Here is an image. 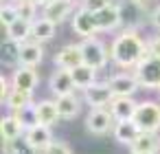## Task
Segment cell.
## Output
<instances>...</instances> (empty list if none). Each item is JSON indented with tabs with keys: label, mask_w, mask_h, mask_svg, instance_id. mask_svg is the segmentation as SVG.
Listing matches in <instances>:
<instances>
[{
	"label": "cell",
	"mask_w": 160,
	"mask_h": 154,
	"mask_svg": "<svg viewBox=\"0 0 160 154\" xmlns=\"http://www.w3.org/2000/svg\"><path fill=\"white\" fill-rule=\"evenodd\" d=\"M112 60L118 66H138L149 53L145 42L134 33V31H125L123 35H118L112 42V51H110Z\"/></svg>",
	"instance_id": "obj_1"
},
{
	"label": "cell",
	"mask_w": 160,
	"mask_h": 154,
	"mask_svg": "<svg viewBox=\"0 0 160 154\" xmlns=\"http://www.w3.org/2000/svg\"><path fill=\"white\" fill-rule=\"evenodd\" d=\"M134 123L138 125L140 132H158L160 130V106L153 101H142L138 104L134 112Z\"/></svg>",
	"instance_id": "obj_2"
},
{
	"label": "cell",
	"mask_w": 160,
	"mask_h": 154,
	"mask_svg": "<svg viewBox=\"0 0 160 154\" xmlns=\"http://www.w3.org/2000/svg\"><path fill=\"white\" fill-rule=\"evenodd\" d=\"M136 79H138L140 86L160 88V57L147 55V57L136 66Z\"/></svg>",
	"instance_id": "obj_3"
},
{
	"label": "cell",
	"mask_w": 160,
	"mask_h": 154,
	"mask_svg": "<svg viewBox=\"0 0 160 154\" xmlns=\"http://www.w3.org/2000/svg\"><path fill=\"white\" fill-rule=\"evenodd\" d=\"M81 57H83V64L92 66V68H103L105 62H108V51L103 46L101 40H94V38H86L81 44Z\"/></svg>",
	"instance_id": "obj_4"
},
{
	"label": "cell",
	"mask_w": 160,
	"mask_h": 154,
	"mask_svg": "<svg viewBox=\"0 0 160 154\" xmlns=\"http://www.w3.org/2000/svg\"><path fill=\"white\" fill-rule=\"evenodd\" d=\"M72 29H75V33H77V35H81V38H90L92 33H97L99 29H97L94 11H90V9H86V7H81V9L75 13V18H72Z\"/></svg>",
	"instance_id": "obj_5"
},
{
	"label": "cell",
	"mask_w": 160,
	"mask_h": 154,
	"mask_svg": "<svg viewBox=\"0 0 160 154\" xmlns=\"http://www.w3.org/2000/svg\"><path fill=\"white\" fill-rule=\"evenodd\" d=\"M112 112H108V110H103V108H92V112L88 114V119H86V128L92 132V134H105V132H110V128H112Z\"/></svg>",
	"instance_id": "obj_6"
},
{
	"label": "cell",
	"mask_w": 160,
	"mask_h": 154,
	"mask_svg": "<svg viewBox=\"0 0 160 154\" xmlns=\"http://www.w3.org/2000/svg\"><path fill=\"white\" fill-rule=\"evenodd\" d=\"M114 93L110 88V84H92L90 88H86V101L92 108H103L108 104H112Z\"/></svg>",
	"instance_id": "obj_7"
},
{
	"label": "cell",
	"mask_w": 160,
	"mask_h": 154,
	"mask_svg": "<svg viewBox=\"0 0 160 154\" xmlns=\"http://www.w3.org/2000/svg\"><path fill=\"white\" fill-rule=\"evenodd\" d=\"M44 57V49L40 42H22L18 46V60L22 66H38Z\"/></svg>",
	"instance_id": "obj_8"
},
{
	"label": "cell",
	"mask_w": 160,
	"mask_h": 154,
	"mask_svg": "<svg viewBox=\"0 0 160 154\" xmlns=\"http://www.w3.org/2000/svg\"><path fill=\"white\" fill-rule=\"evenodd\" d=\"M108 84H110V88H112L114 97H132V95L136 93V88L140 86L136 77H132V75H125V73H121V75H114V77H112Z\"/></svg>",
	"instance_id": "obj_9"
},
{
	"label": "cell",
	"mask_w": 160,
	"mask_h": 154,
	"mask_svg": "<svg viewBox=\"0 0 160 154\" xmlns=\"http://www.w3.org/2000/svg\"><path fill=\"white\" fill-rule=\"evenodd\" d=\"M94 18H97V29L99 31H112L121 22V9L116 5H108V7L94 11Z\"/></svg>",
	"instance_id": "obj_10"
},
{
	"label": "cell",
	"mask_w": 160,
	"mask_h": 154,
	"mask_svg": "<svg viewBox=\"0 0 160 154\" xmlns=\"http://www.w3.org/2000/svg\"><path fill=\"white\" fill-rule=\"evenodd\" d=\"M55 64H57L59 68H66V71H72V68L81 66V64H83L81 49H79V46H72V44L64 46V49L55 55Z\"/></svg>",
	"instance_id": "obj_11"
},
{
	"label": "cell",
	"mask_w": 160,
	"mask_h": 154,
	"mask_svg": "<svg viewBox=\"0 0 160 154\" xmlns=\"http://www.w3.org/2000/svg\"><path fill=\"white\" fill-rule=\"evenodd\" d=\"M138 104H134L132 97H114L110 104V112L116 121H125V119H134Z\"/></svg>",
	"instance_id": "obj_12"
},
{
	"label": "cell",
	"mask_w": 160,
	"mask_h": 154,
	"mask_svg": "<svg viewBox=\"0 0 160 154\" xmlns=\"http://www.w3.org/2000/svg\"><path fill=\"white\" fill-rule=\"evenodd\" d=\"M75 88V82H72V73L66 71V68H59L51 75V90L62 97V95H70Z\"/></svg>",
	"instance_id": "obj_13"
},
{
	"label": "cell",
	"mask_w": 160,
	"mask_h": 154,
	"mask_svg": "<svg viewBox=\"0 0 160 154\" xmlns=\"http://www.w3.org/2000/svg\"><path fill=\"white\" fill-rule=\"evenodd\" d=\"M51 130L48 125H42V123H35L29 128L27 132V143L33 147V150H46V145L51 143Z\"/></svg>",
	"instance_id": "obj_14"
},
{
	"label": "cell",
	"mask_w": 160,
	"mask_h": 154,
	"mask_svg": "<svg viewBox=\"0 0 160 154\" xmlns=\"http://www.w3.org/2000/svg\"><path fill=\"white\" fill-rule=\"evenodd\" d=\"M129 147L132 154H156V150H160V141L153 136V132H140Z\"/></svg>",
	"instance_id": "obj_15"
},
{
	"label": "cell",
	"mask_w": 160,
	"mask_h": 154,
	"mask_svg": "<svg viewBox=\"0 0 160 154\" xmlns=\"http://www.w3.org/2000/svg\"><path fill=\"white\" fill-rule=\"evenodd\" d=\"M55 27H57V22H53L51 18L44 16V18L31 22V38L42 44V42H46V40H51L55 35Z\"/></svg>",
	"instance_id": "obj_16"
},
{
	"label": "cell",
	"mask_w": 160,
	"mask_h": 154,
	"mask_svg": "<svg viewBox=\"0 0 160 154\" xmlns=\"http://www.w3.org/2000/svg\"><path fill=\"white\" fill-rule=\"evenodd\" d=\"M35 86H38V73L33 71V66H22V68L16 71V75H13V88L33 93Z\"/></svg>",
	"instance_id": "obj_17"
},
{
	"label": "cell",
	"mask_w": 160,
	"mask_h": 154,
	"mask_svg": "<svg viewBox=\"0 0 160 154\" xmlns=\"http://www.w3.org/2000/svg\"><path fill=\"white\" fill-rule=\"evenodd\" d=\"M70 11H72V0H51L44 7V16L51 18L53 22H64Z\"/></svg>",
	"instance_id": "obj_18"
},
{
	"label": "cell",
	"mask_w": 160,
	"mask_h": 154,
	"mask_svg": "<svg viewBox=\"0 0 160 154\" xmlns=\"http://www.w3.org/2000/svg\"><path fill=\"white\" fill-rule=\"evenodd\" d=\"M35 114H38V123L42 125H53L57 119H59V108H57V101H40L35 106Z\"/></svg>",
	"instance_id": "obj_19"
},
{
	"label": "cell",
	"mask_w": 160,
	"mask_h": 154,
	"mask_svg": "<svg viewBox=\"0 0 160 154\" xmlns=\"http://www.w3.org/2000/svg\"><path fill=\"white\" fill-rule=\"evenodd\" d=\"M138 134H140V130H138V125L134 123V119L118 121L116 128H114V136H116V141H121V143H125V145H132L134 139H136Z\"/></svg>",
	"instance_id": "obj_20"
},
{
	"label": "cell",
	"mask_w": 160,
	"mask_h": 154,
	"mask_svg": "<svg viewBox=\"0 0 160 154\" xmlns=\"http://www.w3.org/2000/svg\"><path fill=\"white\" fill-rule=\"evenodd\" d=\"M94 71H97V68H92V66H88V64H81V66L72 68L70 73H72L75 86L86 90V88H90L92 84H97V82H94Z\"/></svg>",
	"instance_id": "obj_21"
},
{
	"label": "cell",
	"mask_w": 160,
	"mask_h": 154,
	"mask_svg": "<svg viewBox=\"0 0 160 154\" xmlns=\"http://www.w3.org/2000/svg\"><path fill=\"white\" fill-rule=\"evenodd\" d=\"M57 108H59V117L62 119H75L79 114V101H77V97L72 93L57 97Z\"/></svg>",
	"instance_id": "obj_22"
},
{
	"label": "cell",
	"mask_w": 160,
	"mask_h": 154,
	"mask_svg": "<svg viewBox=\"0 0 160 154\" xmlns=\"http://www.w3.org/2000/svg\"><path fill=\"white\" fill-rule=\"evenodd\" d=\"M7 35H9V40H13V42H27V38L31 35V22L29 20H24V18H18L13 24H9L7 27Z\"/></svg>",
	"instance_id": "obj_23"
},
{
	"label": "cell",
	"mask_w": 160,
	"mask_h": 154,
	"mask_svg": "<svg viewBox=\"0 0 160 154\" xmlns=\"http://www.w3.org/2000/svg\"><path fill=\"white\" fill-rule=\"evenodd\" d=\"M22 132V121L18 117H2L0 121V134L5 141H16Z\"/></svg>",
	"instance_id": "obj_24"
},
{
	"label": "cell",
	"mask_w": 160,
	"mask_h": 154,
	"mask_svg": "<svg viewBox=\"0 0 160 154\" xmlns=\"http://www.w3.org/2000/svg\"><path fill=\"white\" fill-rule=\"evenodd\" d=\"M29 101H31V93H29V90H18V88H13V93H11V97H9L7 104H9V108H13V110L18 112V110L27 108Z\"/></svg>",
	"instance_id": "obj_25"
},
{
	"label": "cell",
	"mask_w": 160,
	"mask_h": 154,
	"mask_svg": "<svg viewBox=\"0 0 160 154\" xmlns=\"http://www.w3.org/2000/svg\"><path fill=\"white\" fill-rule=\"evenodd\" d=\"M35 3L33 0H18L16 3V9H18V13H20V18H24V20H33V16H35Z\"/></svg>",
	"instance_id": "obj_26"
},
{
	"label": "cell",
	"mask_w": 160,
	"mask_h": 154,
	"mask_svg": "<svg viewBox=\"0 0 160 154\" xmlns=\"http://www.w3.org/2000/svg\"><path fill=\"white\" fill-rule=\"evenodd\" d=\"M18 18H20V13H18L16 7H7V5H5L2 11H0V20H2V27H5V29H7L9 24H13Z\"/></svg>",
	"instance_id": "obj_27"
},
{
	"label": "cell",
	"mask_w": 160,
	"mask_h": 154,
	"mask_svg": "<svg viewBox=\"0 0 160 154\" xmlns=\"http://www.w3.org/2000/svg\"><path fill=\"white\" fill-rule=\"evenodd\" d=\"M44 154H70V147L62 141H51L44 150Z\"/></svg>",
	"instance_id": "obj_28"
},
{
	"label": "cell",
	"mask_w": 160,
	"mask_h": 154,
	"mask_svg": "<svg viewBox=\"0 0 160 154\" xmlns=\"http://www.w3.org/2000/svg\"><path fill=\"white\" fill-rule=\"evenodd\" d=\"M108 5H112L110 0H83V7L90 9V11H99V9L108 7Z\"/></svg>",
	"instance_id": "obj_29"
},
{
	"label": "cell",
	"mask_w": 160,
	"mask_h": 154,
	"mask_svg": "<svg viewBox=\"0 0 160 154\" xmlns=\"http://www.w3.org/2000/svg\"><path fill=\"white\" fill-rule=\"evenodd\" d=\"M13 90H9V84H7V77H0V99H2V104L9 101Z\"/></svg>",
	"instance_id": "obj_30"
},
{
	"label": "cell",
	"mask_w": 160,
	"mask_h": 154,
	"mask_svg": "<svg viewBox=\"0 0 160 154\" xmlns=\"http://www.w3.org/2000/svg\"><path fill=\"white\" fill-rule=\"evenodd\" d=\"M147 51H149V55H156V57H160V38L151 40V42H149V46H147Z\"/></svg>",
	"instance_id": "obj_31"
},
{
	"label": "cell",
	"mask_w": 160,
	"mask_h": 154,
	"mask_svg": "<svg viewBox=\"0 0 160 154\" xmlns=\"http://www.w3.org/2000/svg\"><path fill=\"white\" fill-rule=\"evenodd\" d=\"M151 24H153V27L160 31V7H158V9L151 13Z\"/></svg>",
	"instance_id": "obj_32"
},
{
	"label": "cell",
	"mask_w": 160,
	"mask_h": 154,
	"mask_svg": "<svg viewBox=\"0 0 160 154\" xmlns=\"http://www.w3.org/2000/svg\"><path fill=\"white\" fill-rule=\"evenodd\" d=\"M33 3H35V5H44V7H46V5L51 3V0H33Z\"/></svg>",
	"instance_id": "obj_33"
},
{
	"label": "cell",
	"mask_w": 160,
	"mask_h": 154,
	"mask_svg": "<svg viewBox=\"0 0 160 154\" xmlns=\"http://www.w3.org/2000/svg\"><path fill=\"white\" fill-rule=\"evenodd\" d=\"M132 3H145V0H132Z\"/></svg>",
	"instance_id": "obj_34"
}]
</instances>
